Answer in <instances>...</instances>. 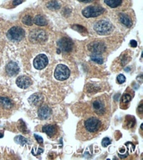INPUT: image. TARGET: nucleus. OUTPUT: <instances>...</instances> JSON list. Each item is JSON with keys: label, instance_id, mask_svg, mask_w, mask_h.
I'll return each mask as SVG.
<instances>
[{"label": "nucleus", "instance_id": "nucleus-1", "mask_svg": "<svg viewBox=\"0 0 143 160\" xmlns=\"http://www.w3.org/2000/svg\"><path fill=\"white\" fill-rule=\"evenodd\" d=\"M94 29L98 34L107 35L112 32L113 25L110 21L102 19L95 22L94 24Z\"/></svg>", "mask_w": 143, "mask_h": 160}, {"label": "nucleus", "instance_id": "nucleus-2", "mask_svg": "<svg viewBox=\"0 0 143 160\" xmlns=\"http://www.w3.org/2000/svg\"><path fill=\"white\" fill-rule=\"evenodd\" d=\"M24 30L18 26L12 27L7 32V38L12 42H19L24 38Z\"/></svg>", "mask_w": 143, "mask_h": 160}, {"label": "nucleus", "instance_id": "nucleus-3", "mask_svg": "<svg viewBox=\"0 0 143 160\" xmlns=\"http://www.w3.org/2000/svg\"><path fill=\"white\" fill-rule=\"evenodd\" d=\"M29 40L33 43H43L47 40V34L44 30L34 29L29 33Z\"/></svg>", "mask_w": 143, "mask_h": 160}, {"label": "nucleus", "instance_id": "nucleus-4", "mask_svg": "<svg viewBox=\"0 0 143 160\" xmlns=\"http://www.w3.org/2000/svg\"><path fill=\"white\" fill-rule=\"evenodd\" d=\"M105 12V9L99 6H90L85 8L82 11V14L85 18H95L100 16Z\"/></svg>", "mask_w": 143, "mask_h": 160}, {"label": "nucleus", "instance_id": "nucleus-5", "mask_svg": "<svg viewBox=\"0 0 143 160\" xmlns=\"http://www.w3.org/2000/svg\"><path fill=\"white\" fill-rule=\"evenodd\" d=\"M70 71L67 66L63 64H59L55 68V77L57 80L60 81H64L66 80L68 78L70 77Z\"/></svg>", "mask_w": 143, "mask_h": 160}, {"label": "nucleus", "instance_id": "nucleus-6", "mask_svg": "<svg viewBox=\"0 0 143 160\" xmlns=\"http://www.w3.org/2000/svg\"><path fill=\"white\" fill-rule=\"evenodd\" d=\"M100 126H101L100 121L95 117L90 118L87 120H85V128L87 131L90 132H97L100 129Z\"/></svg>", "mask_w": 143, "mask_h": 160}, {"label": "nucleus", "instance_id": "nucleus-7", "mask_svg": "<svg viewBox=\"0 0 143 160\" xmlns=\"http://www.w3.org/2000/svg\"><path fill=\"white\" fill-rule=\"evenodd\" d=\"M48 62H49V59L47 56L42 53V54L38 55L37 57L35 58L34 60V66L36 69L41 70L47 66Z\"/></svg>", "mask_w": 143, "mask_h": 160}, {"label": "nucleus", "instance_id": "nucleus-8", "mask_svg": "<svg viewBox=\"0 0 143 160\" xmlns=\"http://www.w3.org/2000/svg\"><path fill=\"white\" fill-rule=\"evenodd\" d=\"M58 46L63 52H70L73 48V42L72 40L69 38H63L59 40L58 42Z\"/></svg>", "mask_w": 143, "mask_h": 160}, {"label": "nucleus", "instance_id": "nucleus-9", "mask_svg": "<svg viewBox=\"0 0 143 160\" xmlns=\"http://www.w3.org/2000/svg\"><path fill=\"white\" fill-rule=\"evenodd\" d=\"M88 49L92 53H102L105 50L104 43L100 42H93L88 45Z\"/></svg>", "mask_w": 143, "mask_h": 160}, {"label": "nucleus", "instance_id": "nucleus-10", "mask_svg": "<svg viewBox=\"0 0 143 160\" xmlns=\"http://www.w3.org/2000/svg\"><path fill=\"white\" fill-rule=\"evenodd\" d=\"M16 84L20 88H27L32 84V80L28 76H19L16 79Z\"/></svg>", "mask_w": 143, "mask_h": 160}, {"label": "nucleus", "instance_id": "nucleus-11", "mask_svg": "<svg viewBox=\"0 0 143 160\" xmlns=\"http://www.w3.org/2000/svg\"><path fill=\"white\" fill-rule=\"evenodd\" d=\"M19 72V67L15 62H9L6 66V72L9 76H14Z\"/></svg>", "mask_w": 143, "mask_h": 160}, {"label": "nucleus", "instance_id": "nucleus-12", "mask_svg": "<svg viewBox=\"0 0 143 160\" xmlns=\"http://www.w3.org/2000/svg\"><path fill=\"white\" fill-rule=\"evenodd\" d=\"M38 115L41 119H47L51 115V108L47 105H42L39 108Z\"/></svg>", "mask_w": 143, "mask_h": 160}, {"label": "nucleus", "instance_id": "nucleus-13", "mask_svg": "<svg viewBox=\"0 0 143 160\" xmlns=\"http://www.w3.org/2000/svg\"><path fill=\"white\" fill-rule=\"evenodd\" d=\"M29 102L33 106H39L44 102V96L41 93H34L30 96Z\"/></svg>", "mask_w": 143, "mask_h": 160}, {"label": "nucleus", "instance_id": "nucleus-14", "mask_svg": "<svg viewBox=\"0 0 143 160\" xmlns=\"http://www.w3.org/2000/svg\"><path fill=\"white\" fill-rule=\"evenodd\" d=\"M93 108L98 114H102L105 112V103L101 99H96L93 102Z\"/></svg>", "mask_w": 143, "mask_h": 160}, {"label": "nucleus", "instance_id": "nucleus-15", "mask_svg": "<svg viewBox=\"0 0 143 160\" xmlns=\"http://www.w3.org/2000/svg\"><path fill=\"white\" fill-rule=\"evenodd\" d=\"M42 131L44 132H45L48 136L53 137L56 133L57 129H56V127H55V125H45V126L43 127Z\"/></svg>", "mask_w": 143, "mask_h": 160}, {"label": "nucleus", "instance_id": "nucleus-16", "mask_svg": "<svg viewBox=\"0 0 143 160\" xmlns=\"http://www.w3.org/2000/svg\"><path fill=\"white\" fill-rule=\"evenodd\" d=\"M119 18H120V22L123 23L125 26H126V27L130 28L132 25V22H131L130 18L128 15L125 14V13H120V16H119Z\"/></svg>", "mask_w": 143, "mask_h": 160}, {"label": "nucleus", "instance_id": "nucleus-17", "mask_svg": "<svg viewBox=\"0 0 143 160\" xmlns=\"http://www.w3.org/2000/svg\"><path fill=\"white\" fill-rule=\"evenodd\" d=\"M34 22L35 24L38 25V26H45V25H47V20L45 18L44 16L42 15H37L36 17L33 19Z\"/></svg>", "mask_w": 143, "mask_h": 160}, {"label": "nucleus", "instance_id": "nucleus-18", "mask_svg": "<svg viewBox=\"0 0 143 160\" xmlns=\"http://www.w3.org/2000/svg\"><path fill=\"white\" fill-rule=\"evenodd\" d=\"M0 106L4 108H10L13 106L12 101L5 97H0Z\"/></svg>", "mask_w": 143, "mask_h": 160}, {"label": "nucleus", "instance_id": "nucleus-19", "mask_svg": "<svg viewBox=\"0 0 143 160\" xmlns=\"http://www.w3.org/2000/svg\"><path fill=\"white\" fill-rule=\"evenodd\" d=\"M123 0H105V3L110 8H117L122 3Z\"/></svg>", "mask_w": 143, "mask_h": 160}, {"label": "nucleus", "instance_id": "nucleus-20", "mask_svg": "<svg viewBox=\"0 0 143 160\" xmlns=\"http://www.w3.org/2000/svg\"><path fill=\"white\" fill-rule=\"evenodd\" d=\"M48 8H50L51 10H56L59 9L60 8V2H58L57 0H52V1H50L49 2H47V4H46Z\"/></svg>", "mask_w": 143, "mask_h": 160}, {"label": "nucleus", "instance_id": "nucleus-21", "mask_svg": "<svg viewBox=\"0 0 143 160\" xmlns=\"http://www.w3.org/2000/svg\"><path fill=\"white\" fill-rule=\"evenodd\" d=\"M90 58H91V60L93 62H97V63H100V64L103 63V58L100 53H91Z\"/></svg>", "mask_w": 143, "mask_h": 160}, {"label": "nucleus", "instance_id": "nucleus-22", "mask_svg": "<svg viewBox=\"0 0 143 160\" xmlns=\"http://www.w3.org/2000/svg\"><path fill=\"white\" fill-rule=\"evenodd\" d=\"M22 22L23 23H24L25 25H27V26H31V25L34 23V21H33V18L31 16L29 15H26L24 17L22 18Z\"/></svg>", "mask_w": 143, "mask_h": 160}, {"label": "nucleus", "instance_id": "nucleus-23", "mask_svg": "<svg viewBox=\"0 0 143 160\" xmlns=\"http://www.w3.org/2000/svg\"><path fill=\"white\" fill-rule=\"evenodd\" d=\"M15 142L20 145H25L28 142V140L26 139L24 137H23V136L19 135V136L15 137Z\"/></svg>", "mask_w": 143, "mask_h": 160}, {"label": "nucleus", "instance_id": "nucleus-24", "mask_svg": "<svg viewBox=\"0 0 143 160\" xmlns=\"http://www.w3.org/2000/svg\"><path fill=\"white\" fill-rule=\"evenodd\" d=\"M130 99H131V97H130V95L125 94L123 95L122 98H121V104H127L128 102H130Z\"/></svg>", "mask_w": 143, "mask_h": 160}, {"label": "nucleus", "instance_id": "nucleus-25", "mask_svg": "<svg viewBox=\"0 0 143 160\" xmlns=\"http://www.w3.org/2000/svg\"><path fill=\"white\" fill-rule=\"evenodd\" d=\"M73 28H74L75 29L78 30L79 32H82V33H83V32H85V33H87V31H86V29H85L84 27H82V26H80V25H75V26H73Z\"/></svg>", "mask_w": 143, "mask_h": 160}, {"label": "nucleus", "instance_id": "nucleus-26", "mask_svg": "<svg viewBox=\"0 0 143 160\" xmlns=\"http://www.w3.org/2000/svg\"><path fill=\"white\" fill-rule=\"evenodd\" d=\"M101 143H102L103 147H107L108 145H110L111 143V141H110L109 138H103Z\"/></svg>", "mask_w": 143, "mask_h": 160}, {"label": "nucleus", "instance_id": "nucleus-27", "mask_svg": "<svg viewBox=\"0 0 143 160\" xmlns=\"http://www.w3.org/2000/svg\"><path fill=\"white\" fill-rule=\"evenodd\" d=\"M116 80H117V82L118 83H120V84H121V83H123V82H125V77L124 76L123 74H120L118 75L117 76V78H116Z\"/></svg>", "mask_w": 143, "mask_h": 160}, {"label": "nucleus", "instance_id": "nucleus-28", "mask_svg": "<svg viewBox=\"0 0 143 160\" xmlns=\"http://www.w3.org/2000/svg\"><path fill=\"white\" fill-rule=\"evenodd\" d=\"M34 138H36V140H37V142H39V143H43V138L40 137V136H39V135H34Z\"/></svg>", "mask_w": 143, "mask_h": 160}, {"label": "nucleus", "instance_id": "nucleus-29", "mask_svg": "<svg viewBox=\"0 0 143 160\" xmlns=\"http://www.w3.org/2000/svg\"><path fill=\"white\" fill-rule=\"evenodd\" d=\"M24 0H13V6H17V5L20 4L21 2H23Z\"/></svg>", "mask_w": 143, "mask_h": 160}, {"label": "nucleus", "instance_id": "nucleus-30", "mask_svg": "<svg viewBox=\"0 0 143 160\" xmlns=\"http://www.w3.org/2000/svg\"><path fill=\"white\" fill-rule=\"evenodd\" d=\"M130 44L131 47L135 48L136 46H137V42H136V41H135V40H131V41L130 42Z\"/></svg>", "mask_w": 143, "mask_h": 160}, {"label": "nucleus", "instance_id": "nucleus-31", "mask_svg": "<svg viewBox=\"0 0 143 160\" xmlns=\"http://www.w3.org/2000/svg\"><path fill=\"white\" fill-rule=\"evenodd\" d=\"M138 112H140V113H141L142 112V104L140 103V106H139V108H138Z\"/></svg>", "mask_w": 143, "mask_h": 160}, {"label": "nucleus", "instance_id": "nucleus-32", "mask_svg": "<svg viewBox=\"0 0 143 160\" xmlns=\"http://www.w3.org/2000/svg\"><path fill=\"white\" fill-rule=\"evenodd\" d=\"M79 2H92L94 0H78Z\"/></svg>", "mask_w": 143, "mask_h": 160}, {"label": "nucleus", "instance_id": "nucleus-33", "mask_svg": "<svg viewBox=\"0 0 143 160\" xmlns=\"http://www.w3.org/2000/svg\"><path fill=\"white\" fill-rule=\"evenodd\" d=\"M3 133L0 132V138H3Z\"/></svg>", "mask_w": 143, "mask_h": 160}]
</instances>
